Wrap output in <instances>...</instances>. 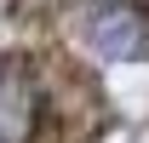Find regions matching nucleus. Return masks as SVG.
Returning <instances> with one entry per match:
<instances>
[{
    "label": "nucleus",
    "instance_id": "obj_1",
    "mask_svg": "<svg viewBox=\"0 0 149 143\" xmlns=\"http://www.w3.org/2000/svg\"><path fill=\"white\" fill-rule=\"evenodd\" d=\"M86 46L109 63H149V6L138 0H92L86 6Z\"/></svg>",
    "mask_w": 149,
    "mask_h": 143
},
{
    "label": "nucleus",
    "instance_id": "obj_2",
    "mask_svg": "<svg viewBox=\"0 0 149 143\" xmlns=\"http://www.w3.org/2000/svg\"><path fill=\"white\" fill-rule=\"evenodd\" d=\"M40 80L29 57H0V143H35L40 132Z\"/></svg>",
    "mask_w": 149,
    "mask_h": 143
}]
</instances>
